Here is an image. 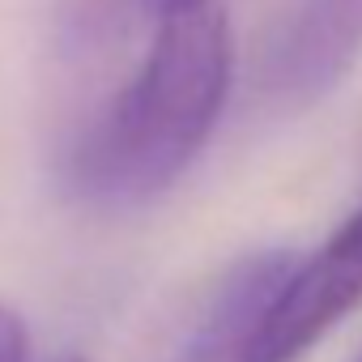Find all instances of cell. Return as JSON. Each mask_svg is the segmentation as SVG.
Listing matches in <instances>:
<instances>
[{
	"label": "cell",
	"instance_id": "5b68a950",
	"mask_svg": "<svg viewBox=\"0 0 362 362\" xmlns=\"http://www.w3.org/2000/svg\"><path fill=\"white\" fill-rule=\"evenodd\" d=\"M0 362H30L26 324H22V315L9 303H0Z\"/></svg>",
	"mask_w": 362,
	"mask_h": 362
},
{
	"label": "cell",
	"instance_id": "8992f818",
	"mask_svg": "<svg viewBox=\"0 0 362 362\" xmlns=\"http://www.w3.org/2000/svg\"><path fill=\"white\" fill-rule=\"evenodd\" d=\"M184 5H201V0H153V18L170 13V9H184Z\"/></svg>",
	"mask_w": 362,
	"mask_h": 362
},
{
	"label": "cell",
	"instance_id": "277c9868",
	"mask_svg": "<svg viewBox=\"0 0 362 362\" xmlns=\"http://www.w3.org/2000/svg\"><path fill=\"white\" fill-rule=\"evenodd\" d=\"M294 260L298 252H256L226 269L170 362H256L264 315Z\"/></svg>",
	"mask_w": 362,
	"mask_h": 362
},
{
	"label": "cell",
	"instance_id": "52a82bcc",
	"mask_svg": "<svg viewBox=\"0 0 362 362\" xmlns=\"http://www.w3.org/2000/svg\"><path fill=\"white\" fill-rule=\"evenodd\" d=\"M358 362H362V354H358Z\"/></svg>",
	"mask_w": 362,
	"mask_h": 362
},
{
	"label": "cell",
	"instance_id": "3957f363",
	"mask_svg": "<svg viewBox=\"0 0 362 362\" xmlns=\"http://www.w3.org/2000/svg\"><path fill=\"white\" fill-rule=\"evenodd\" d=\"M362 52V0H294L260 56V90L281 107L324 98Z\"/></svg>",
	"mask_w": 362,
	"mask_h": 362
},
{
	"label": "cell",
	"instance_id": "6da1fadb",
	"mask_svg": "<svg viewBox=\"0 0 362 362\" xmlns=\"http://www.w3.org/2000/svg\"><path fill=\"white\" fill-rule=\"evenodd\" d=\"M230 73V26L214 0L158 13L132 77L69 141L64 188L94 209L158 201L214 136Z\"/></svg>",
	"mask_w": 362,
	"mask_h": 362
},
{
	"label": "cell",
	"instance_id": "7a4b0ae2",
	"mask_svg": "<svg viewBox=\"0 0 362 362\" xmlns=\"http://www.w3.org/2000/svg\"><path fill=\"white\" fill-rule=\"evenodd\" d=\"M358 303H362V209L345 226H337L315 256L294 260L286 286L277 290L264 315L256 362H294Z\"/></svg>",
	"mask_w": 362,
	"mask_h": 362
}]
</instances>
